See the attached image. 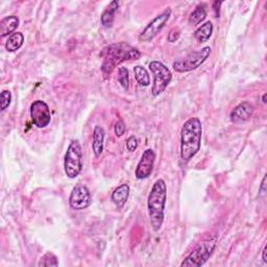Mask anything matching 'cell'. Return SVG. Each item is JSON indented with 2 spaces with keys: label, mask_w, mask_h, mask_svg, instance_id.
<instances>
[{
  "label": "cell",
  "mask_w": 267,
  "mask_h": 267,
  "mask_svg": "<svg viewBox=\"0 0 267 267\" xmlns=\"http://www.w3.org/2000/svg\"><path fill=\"white\" fill-rule=\"evenodd\" d=\"M202 126L198 118L192 117L184 123L181 132V161L189 163L200 150Z\"/></svg>",
  "instance_id": "1"
},
{
  "label": "cell",
  "mask_w": 267,
  "mask_h": 267,
  "mask_svg": "<svg viewBox=\"0 0 267 267\" xmlns=\"http://www.w3.org/2000/svg\"><path fill=\"white\" fill-rule=\"evenodd\" d=\"M103 58V70L106 77L110 76L113 70L125 61H136L141 57L140 51L126 43H118L110 45L100 53Z\"/></svg>",
  "instance_id": "2"
},
{
  "label": "cell",
  "mask_w": 267,
  "mask_h": 267,
  "mask_svg": "<svg viewBox=\"0 0 267 267\" xmlns=\"http://www.w3.org/2000/svg\"><path fill=\"white\" fill-rule=\"evenodd\" d=\"M167 200V186L165 181L162 179L156 180L149 194L147 199V209L151 224L154 232L161 229L164 217H165V207Z\"/></svg>",
  "instance_id": "3"
},
{
  "label": "cell",
  "mask_w": 267,
  "mask_h": 267,
  "mask_svg": "<svg viewBox=\"0 0 267 267\" xmlns=\"http://www.w3.org/2000/svg\"><path fill=\"white\" fill-rule=\"evenodd\" d=\"M218 240V236L213 235L206 240L199 242L192 252L181 263L182 267H200L204 265L213 254Z\"/></svg>",
  "instance_id": "4"
},
{
  "label": "cell",
  "mask_w": 267,
  "mask_h": 267,
  "mask_svg": "<svg viewBox=\"0 0 267 267\" xmlns=\"http://www.w3.org/2000/svg\"><path fill=\"white\" fill-rule=\"evenodd\" d=\"M64 169L69 179L77 178L81 172L82 151L78 140H72L70 142L64 160Z\"/></svg>",
  "instance_id": "5"
},
{
  "label": "cell",
  "mask_w": 267,
  "mask_h": 267,
  "mask_svg": "<svg viewBox=\"0 0 267 267\" xmlns=\"http://www.w3.org/2000/svg\"><path fill=\"white\" fill-rule=\"evenodd\" d=\"M211 54V47L206 46L200 50L191 52L184 58H181L173 63V69L180 73H185L197 69L204 64Z\"/></svg>",
  "instance_id": "6"
},
{
  "label": "cell",
  "mask_w": 267,
  "mask_h": 267,
  "mask_svg": "<svg viewBox=\"0 0 267 267\" xmlns=\"http://www.w3.org/2000/svg\"><path fill=\"white\" fill-rule=\"evenodd\" d=\"M150 69L153 76V84L152 87V94L156 97L162 94L170 84L172 79L171 71L162 62L153 61L150 63Z\"/></svg>",
  "instance_id": "7"
},
{
  "label": "cell",
  "mask_w": 267,
  "mask_h": 267,
  "mask_svg": "<svg viewBox=\"0 0 267 267\" xmlns=\"http://www.w3.org/2000/svg\"><path fill=\"white\" fill-rule=\"evenodd\" d=\"M170 16L171 10L170 7H167L166 10L162 12L159 16H156L154 19L145 27L144 31L139 36V40L142 42L152 41L154 37L163 30V27L166 25Z\"/></svg>",
  "instance_id": "8"
},
{
  "label": "cell",
  "mask_w": 267,
  "mask_h": 267,
  "mask_svg": "<svg viewBox=\"0 0 267 267\" xmlns=\"http://www.w3.org/2000/svg\"><path fill=\"white\" fill-rule=\"evenodd\" d=\"M31 117L33 123L39 128H44L51 121V113L48 105L42 100H36L31 106Z\"/></svg>",
  "instance_id": "9"
},
{
  "label": "cell",
  "mask_w": 267,
  "mask_h": 267,
  "mask_svg": "<svg viewBox=\"0 0 267 267\" xmlns=\"http://www.w3.org/2000/svg\"><path fill=\"white\" fill-rule=\"evenodd\" d=\"M92 202V196L89 189L84 184H77L72 189L69 197V205L73 210H85Z\"/></svg>",
  "instance_id": "10"
},
{
  "label": "cell",
  "mask_w": 267,
  "mask_h": 267,
  "mask_svg": "<svg viewBox=\"0 0 267 267\" xmlns=\"http://www.w3.org/2000/svg\"><path fill=\"white\" fill-rule=\"evenodd\" d=\"M154 161H155L154 152L151 149L144 151L139 163L137 165V168L135 171L136 178L138 180H145L147 178H150L153 170Z\"/></svg>",
  "instance_id": "11"
},
{
  "label": "cell",
  "mask_w": 267,
  "mask_h": 267,
  "mask_svg": "<svg viewBox=\"0 0 267 267\" xmlns=\"http://www.w3.org/2000/svg\"><path fill=\"white\" fill-rule=\"evenodd\" d=\"M253 111V106L248 101H243V103L239 104L232 110L229 118H231V121L235 124L244 123L252 117Z\"/></svg>",
  "instance_id": "12"
},
{
  "label": "cell",
  "mask_w": 267,
  "mask_h": 267,
  "mask_svg": "<svg viewBox=\"0 0 267 267\" xmlns=\"http://www.w3.org/2000/svg\"><path fill=\"white\" fill-rule=\"evenodd\" d=\"M19 18L16 16H8L3 18L0 22V36L1 38L8 35H13L14 32L17 30V27L19 26Z\"/></svg>",
  "instance_id": "13"
},
{
  "label": "cell",
  "mask_w": 267,
  "mask_h": 267,
  "mask_svg": "<svg viewBox=\"0 0 267 267\" xmlns=\"http://www.w3.org/2000/svg\"><path fill=\"white\" fill-rule=\"evenodd\" d=\"M128 196H130V187H128L127 184H122L121 186L114 190L111 198L117 208H122L127 201Z\"/></svg>",
  "instance_id": "14"
},
{
  "label": "cell",
  "mask_w": 267,
  "mask_h": 267,
  "mask_svg": "<svg viewBox=\"0 0 267 267\" xmlns=\"http://www.w3.org/2000/svg\"><path fill=\"white\" fill-rule=\"evenodd\" d=\"M105 130L101 126H95L93 131V142H92V149L95 156H100L104 151V140H105Z\"/></svg>",
  "instance_id": "15"
},
{
  "label": "cell",
  "mask_w": 267,
  "mask_h": 267,
  "mask_svg": "<svg viewBox=\"0 0 267 267\" xmlns=\"http://www.w3.org/2000/svg\"><path fill=\"white\" fill-rule=\"evenodd\" d=\"M118 6H119L118 1H112L106 8L103 15H101V24H103L106 29H111L114 23V19H115V14L118 10Z\"/></svg>",
  "instance_id": "16"
},
{
  "label": "cell",
  "mask_w": 267,
  "mask_h": 267,
  "mask_svg": "<svg viewBox=\"0 0 267 267\" xmlns=\"http://www.w3.org/2000/svg\"><path fill=\"white\" fill-rule=\"evenodd\" d=\"M212 34H213V23L208 21L200 25L194 32V37L199 43H205L211 38Z\"/></svg>",
  "instance_id": "17"
},
{
  "label": "cell",
  "mask_w": 267,
  "mask_h": 267,
  "mask_svg": "<svg viewBox=\"0 0 267 267\" xmlns=\"http://www.w3.org/2000/svg\"><path fill=\"white\" fill-rule=\"evenodd\" d=\"M24 42V36L21 33H14L8 37L5 43V49L10 52H15L21 48Z\"/></svg>",
  "instance_id": "18"
},
{
  "label": "cell",
  "mask_w": 267,
  "mask_h": 267,
  "mask_svg": "<svg viewBox=\"0 0 267 267\" xmlns=\"http://www.w3.org/2000/svg\"><path fill=\"white\" fill-rule=\"evenodd\" d=\"M134 73H135V77L138 81V84L147 87L151 84V77H150V73L147 72V70L143 66H136L134 68Z\"/></svg>",
  "instance_id": "19"
},
{
  "label": "cell",
  "mask_w": 267,
  "mask_h": 267,
  "mask_svg": "<svg viewBox=\"0 0 267 267\" xmlns=\"http://www.w3.org/2000/svg\"><path fill=\"white\" fill-rule=\"evenodd\" d=\"M207 17V11L205 8V5H198L193 11L189 17V23L191 25H198L200 22L204 21Z\"/></svg>",
  "instance_id": "20"
},
{
  "label": "cell",
  "mask_w": 267,
  "mask_h": 267,
  "mask_svg": "<svg viewBox=\"0 0 267 267\" xmlns=\"http://www.w3.org/2000/svg\"><path fill=\"white\" fill-rule=\"evenodd\" d=\"M38 265L41 266H58L59 265V260L58 257L52 254V253H46L44 256L40 259Z\"/></svg>",
  "instance_id": "21"
},
{
  "label": "cell",
  "mask_w": 267,
  "mask_h": 267,
  "mask_svg": "<svg viewBox=\"0 0 267 267\" xmlns=\"http://www.w3.org/2000/svg\"><path fill=\"white\" fill-rule=\"evenodd\" d=\"M117 79L120 82L123 89H128V86H130V76H128V70L125 67H120L118 69Z\"/></svg>",
  "instance_id": "22"
},
{
  "label": "cell",
  "mask_w": 267,
  "mask_h": 267,
  "mask_svg": "<svg viewBox=\"0 0 267 267\" xmlns=\"http://www.w3.org/2000/svg\"><path fill=\"white\" fill-rule=\"evenodd\" d=\"M0 103H1V111H4L5 109L10 107L12 103V93L10 91L3 90L1 92V100H0Z\"/></svg>",
  "instance_id": "23"
},
{
  "label": "cell",
  "mask_w": 267,
  "mask_h": 267,
  "mask_svg": "<svg viewBox=\"0 0 267 267\" xmlns=\"http://www.w3.org/2000/svg\"><path fill=\"white\" fill-rule=\"evenodd\" d=\"M138 147V140L135 136H131L126 140V149L128 152H135Z\"/></svg>",
  "instance_id": "24"
},
{
  "label": "cell",
  "mask_w": 267,
  "mask_h": 267,
  "mask_svg": "<svg viewBox=\"0 0 267 267\" xmlns=\"http://www.w3.org/2000/svg\"><path fill=\"white\" fill-rule=\"evenodd\" d=\"M114 132L116 134L117 137H121L124 132H125V124L122 120H119L116 122L115 124V127H114Z\"/></svg>",
  "instance_id": "25"
},
{
  "label": "cell",
  "mask_w": 267,
  "mask_h": 267,
  "mask_svg": "<svg viewBox=\"0 0 267 267\" xmlns=\"http://www.w3.org/2000/svg\"><path fill=\"white\" fill-rule=\"evenodd\" d=\"M180 31L179 30H176V29H173L170 31V33L168 34V37H167V40L168 42L170 43H173V42H177L180 38Z\"/></svg>",
  "instance_id": "26"
},
{
  "label": "cell",
  "mask_w": 267,
  "mask_h": 267,
  "mask_svg": "<svg viewBox=\"0 0 267 267\" xmlns=\"http://www.w3.org/2000/svg\"><path fill=\"white\" fill-rule=\"evenodd\" d=\"M266 194V174L263 178V181L261 183V186L259 188V195L264 196Z\"/></svg>",
  "instance_id": "27"
},
{
  "label": "cell",
  "mask_w": 267,
  "mask_h": 267,
  "mask_svg": "<svg viewBox=\"0 0 267 267\" xmlns=\"http://www.w3.org/2000/svg\"><path fill=\"white\" fill-rule=\"evenodd\" d=\"M223 4V2L222 1H215L214 3H213V6H214V11H215V13H216V16L217 17H219V7H220V5H222Z\"/></svg>",
  "instance_id": "28"
},
{
  "label": "cell",
  "mask_w": 267,
  "mask_h": 267,
  "mask_svg": "<svg viewBox=\"0 0 267 267\" xmlns=\"http://www.w3.org/2000/svg\"><path fill=\"white\" fill-rule=\"evenodd\" d=\"M266 253H267V245L264 246L263 252H262V259H263L264 263H267V256H266Z\"/></svg>",
  "instance_id": "29"
},
{
  "label": "cell",
  "mask_w": 267,
  "mask_h": 267,
  "mask_svg": "<svg viewBox=\"0 0 267 267\" xmlns=\"http://www.w3.org/2000/svg\"><path fill=\"white\" fill-rule=\"evenodd\" d=\"M266 96H267V94H266V93H264V94H263V96H262V101H263V104H266V103H267V100H266Z\"/></svg>",
  "instance_id": "30"
}]
</instances>
